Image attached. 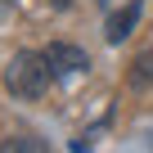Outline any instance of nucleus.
<instances>
[{
	"label": "nucleus",
	"instance_id": "1",
	"mask_svg": "<svg viewBox=\"0 0 153 153\" xmlns=\"http://www.w3.org/2000/svg\"><path fill=\"white\" fill-rule=\"evenodd\" d=\"M50 81H54V68H50L45 50H41V54L23 50V54H14L9 68H5V90L18 95V99H41V95L50 90Z\"/></svg>",
	"mask_w": 153,
	"mask_h": 153
},
{
	"label": "nucleus",
	"instance_id": "2",
	"mask_svg": "<svg viewBox=\"0 0 153 153\" xmlns=\"http://www.w3.org/2000/svg\"><path fill=\"white\" fill-rule=\"evenodd\" d=\"M45 59H50L54 76H72V72H86V68H90V54L76 50V45H68V41H54V45L45 50Z\"/></svg>",
	"mask_w": 153,
	"mask_h": 153
},
{
	"label": "nucleus",
	"instance_id": "3",
	"mask_svg": "<svg viewBox=\"0 0 153 153\" xmlns=\"http://www.w3.org/2000/svg\"><path fill=\"white\" fill-rule=\"evenodd\" d=\"M140 23V5H126V9H117L108 23H104V36H108V45H122L126 36H131V27Z\"/></svg>",
	"mask_w": 153,
	"mask_h": 153
},
{
	"label": "nucleus",
	"instance_id": "4",
	"mask_svg": "<svg viewBox=\"0 0 153 153\" xmlns=\"http://www.w3.org/2000/svg\"><path fill=\"white\" fill-rule=\"evenodd\" d=\"M131 86H140V90L153 86V50L135 54V63H131Z\"/></svg>",
	"mask_w": 153,
	"mask_h": 153
},
{
	"label": "nucleus",
	"instance_id": "5",
	"mask_svg": "<svg viewBox=\"0 0 153 153\" xmlns=\"http://www.w3.org/2000/svg\"><path fill=\"white\" fill-rule=\"evenodd\" d=\"M5 149H32V153H41V149H45V144H41V140H9V144H5Z\"/></svg>",
	"mask_w": 153,
	"mask_h": 153
},
{
	"label": "nucleus",
	"instance_id": "6",
	"mask_svg": "<svg viewBox=\"0 0 153 153\" xmlns=\"http://www.w3.org/2000/svg\"><path fill=\"white\" fill-rule=\"evenodd\" d=\"M59 5H68V0H59Z\"/></svg>",
	"mask_w": 153,
	"mask_h": 153
}]
</instances>
